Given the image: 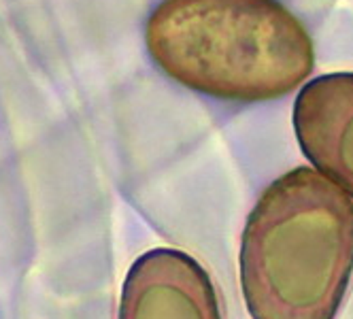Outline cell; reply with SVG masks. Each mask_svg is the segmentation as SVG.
Returning <instances> with one entry per match:
<instances>
[{
    "mask_svg": "<svg viewBox=\"0 0 353 319\" xmlns=\"http://www.w3.org/2000/svg\"><path fill=\"white\" fill-rule=\"evenodd\" d=\"M145 41L170 79L221 101L281 98L315 64L309 32L276 0H162Z\"/></svg>",
    "mask_w": 353,
    "mask_h": 319,
    "instance_id": "2",
    "label": "cell"
},
{
    "mask_svg": "<svg viewBox=\"0 0 353 319\" xmlns=\"http://www.w3.org/2000/svg\"><path fill=\"white\" fill-rule=\"evenodd\" d=\"M294 130L321 175L353 196V72H330L302 88Z\"/></svg>",
    "mask_w": 353,
    "mask_h": 319,
    "instance_id": "4",
    "label": "cell"
},
{
    "mask_svg": "<svg viewBox=\"0 0 353 319\" xmlns=\"http://www.w3.org/2000/svg\"><path fill=\"white\" fill-rule=\"evenodd\" d=\"M119 319H221L209 273L190 254L151 249L125 275Z\"/></svg>",
    "mask_w": 353,
    "mask_h": 319,
    "instance_id": "3",
    "label": "cell"
},
{
    "mask_svg": "<svg viewBox=\"0 0 353 319\" xmlns=\"http://www.w3.org/2000/svg\"><path fill=\"white\" fill-rule=\"evenodd\" d=\"M353 273V200L309 166L272 181L249 213L241 285L254 319H334Z\"/></svg>",
    "mask_w": 353,
    "mask_h": 319,
    "instance_id": "1",
    "label": "cell"
}]
</instances>
